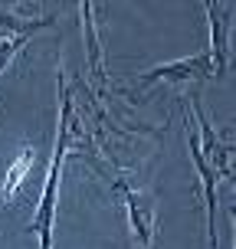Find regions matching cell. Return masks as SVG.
<instances>
[{"instance_id":"8992f818","label":"cell","mask_w":236,"mask_h":249,"mask_svg":"<svg viewBox=\"0 0 236 249\" xmlns=\"http://www.w3.org/2000/svg\"><path fill=\"white\" fill-rule=\"evenodd\" d=\"M33 161H36V151H33V148H23V151H20V158L13 161V167L3 174V200H10L13 194L20 190L23 177L30 174V167H33Z\"/></svg>"},{"instance_id":"277c9868","label":"cell","mask_w":236,"mask_h":249,"mask_svg":"<svg viewBox=\"0 0 236 249\" xmlns=\"http://www.w3.org/2000/svg\"><path fill=\"white\" fill-rule=\"evenodd\" d=\"M115 187H118V194L125 197V207H128V220H131L135 236L148 246L151 236H154V200H151L148 194L131 190L128 184H115Z\"/></svg>"},{"instance_id":"7a4b0ae2","label":"cell","mask_w":236,"mask_h":249,"mask_svg":"<svg viewBox=\"0 0 236 249\" xmlns=\"http://www.w3.org/2000/svg\"><path fill=\"white\" fill-rule=\"evenodd\" d=\"M213 66L207 53H197V56H187V59H174V62H161L148 72H141V82H190V79H210Z\"/></svg>"},{"instance_id":"6da1fadb","label":"cell","mask_w":236,"mask_h":249,"mask_svg":"<svg viewBox=\"0 0 236 249\" xmlns=\"http://www.w3.org/2000/svg\"><path fill=\"white\" fill-rule=\"evenodd\" d=\"M59 138H56V151H53V164H50V174L43 180V197H39L36 216L30 220V230L39 236V249H53V220H56V190H59V174H62V164H66V151L73 144V128H75V112H73V99L66 86H59Z\"/></svg>"},{"instance_id":"52a82bcc","label":"cell","mask_w":236,"mask_h":249,"mask_svg":"<svg viewBox=\"0 0 236 249\" xmlns=\"http://www.w3.org/2000/svg\"><path fill=\"white\" fill-rule=\"evenodd\" d=\"M82 17H86V43H89V69L99 75L102 82H109V72L102 69V46L99 36H95V26H92V7H82Z\"/></svg>"},{"instance_id":"5b68a950","label":"cell","mask_w":236,"mask_h":249,"mask_svg":"<svg viewBox=\"0 0 236 249\" xmlns=\"http://www.w3.org/2000/svg\"><path fill=\"white\" fill-rule=\"evenodd\" d=\"M223 17H226L223 7L207 3V20H210V46H213V56H210L213 72H223V66H226V23H223Z\"/></svg>"},{"instance_id":"3957f363","label":"cell","mask_w":236,"mask_h":249,"mask_svg":"<svg viewBox=\"0 0 236 249\" xmlns=\"http://www.w3.org/2000/svg\"><path fill=\"white\" fill-rule=\"evenodd\" d=\"M187 144H190V154H194V167H197L200 180H203V194H207V233H210V246L217 249V230H213V213H217V171L213 164L203 158L200 151V135H197V124H187Z\"/></svg>"}]
</instances>
